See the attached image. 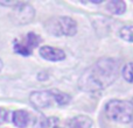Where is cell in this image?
<instances>
[{"instance_id": "obj_1", "label": "cell", "mask_w": 133, "mask_h": 128, "mask_svg": "<svg viewBox=\"0 0 133 128\" xmlns=\"http://www.w3.org/2000/svg\"><path fill=\"white\" fill-rule=\"evenodd\" d=\"M118 77V64L113 58L104 57L83 72L78 86L83 91L96 92L108 87Z\"/></svg>"}, {"instance_id": "obj_2", "label": "cell", "mask_w": 133, "mask_h": 128, "mask_svg": "<svg viewBox=\"0 0 133 128\" xmlns=\"http://www.w3.org/2000/svg\"><path fill=\"white\" fill-rule=\"evenodd\" d=\"M29 100L36 108H46L53 105H68L71 100V97L58 90H50V91L33 92L29 97Z\"/></svg>"}, {"instance_id": "obj_3", "label": "cell", "mask_w": 133, "mask_h": 128, "mask_svg": "<svg viewBox=\"0 0 133 128\" xmlns=\"http://www.w3.org/2000/svg\"><path fill=\"white\" fill-rule=\"evenodd\" d=\"M105 112L109 119L120 124H130L133 121V103L127 100L113 99L105 106Z\"/></svg>"}, {"instance_id": "obj_4", "label": "cell", "mask_w": 133, "mask_h": 128, "mask_svg": "<svg viewBox=\"0 0 133 128\" xmlns=\"http://www.w3.org/2000/svg\"><path fill=\"white\" fill-rule=\"evenodd\" d=\"M47 29L50 34L61 36H74L77 32V23L69 16H61L57 19H51L47 22Z\"/></svg>"}, {"instance_id": "obj_5", "label": "cell", "mask_w": 133, "mask_h": 128, "mask_svg": "<svg viewBox=\"0 0 133 128\" xmlns=\"http://www.w3.org/2000/svg\"><path fill=\"white\" fill-rule=\"evenodd\" d=\"M41 42L39 35L35 33H28L23 41H19L14 43V51L21 56H29L33 49L36 48Z\"/></svg>"}, {"instance_id": "obj_6", "label": "cell", "mask_w": 133, "mask_h": 128, "mask_svg": "<svg viewBox=\"0 0 133 128\" xmlns=\"http://www.w3.org/2000/svg\"><path fill=\"white\" fill-rule=\"evenodd\" d=\"M34 9L28 4H18L13 11V18L18 23H28L34 18Z\"/></svg>"}, {"instance_id": "obj_7", "label": "cell", "mask_w": 133, "mask_h": 128, "mask_svg": "<svg viewBox=\"0 0 133 128\" xmlns=\"http://www.w3.org/2000/svg\"><path fill=\"white\" fill-rule=\"evenodd\" d=\"M40 55L44 60L51 61V62H58V61H63L65 58L64 51L58 48H53L50 46L41 47L40 48Z\"/></svg>"}, {"instance_id": "obj_8", "label": "cell", "mask_w": 133, "mask_h": 128, "mask_svg": "<svg viewBox=\"0 0 133 128\" xmlns=\"http://www.w3.org/2000/svg\"><path fill=\"white\" fill-rule=\"evenodd\" d=\"M30 115L25 111H15L12 114V121L19 128H25L27 127V125L29 124Z\"/></svg>"}, {"instance_id": "obj_9", "label": "cell", "mask_w": 133, "mask_h": 128, "mask_svg": "<svg viewBox=\"0 0 133 128\" xmlns=\"http://www.w3.org/2000/svg\"><path fill=\"white\" fill-rule=\"evenodd\" d=\"M92 120L85 115H77L69 121V128H91Z\"/></svg>"}, {"instance_id": "obj_10", "label": "cell", "mask_w": 133, "mask_h": 128, "mask_svg": "<svg viewBox=\"0 0 133 128\" xmlns=\"http://www.w3.org/2000/svg\"><path fill=\"white\" fill-rule=\"evenodd\" d=\"M106 9L110 12L111 14L115 15H122L126 11V4L122 0H112L106 4Z\"/></svg>"}, {"instance_id": "obj_11", "label": "cell", "mask_w": 133, "mask_h": 128, "mask_svg": "<svg viewBox=\"0 0 133 128\" xmlns=\"http://www.w3.org/2000/svg\"><path fill=\"white\" fill-rule=\"evenodd\" d=\"M119 35L123 40H125V41L133 42V25L123 27L119 32Z\"/></svg>"}, {"instance_id": "obj_12", "label": "cell", "mask_w": 133, "mask_h": 128, "mask_svg": "<svg viewBox=\"0 0 133 128\" xmlns=\"http://www.w3.org/2000/svg\"><path fill=\"white\" fill-rule=\"evenodd\" d=\"M123 77L126 82L133 84V62L127 63L123 68Z\"/></svg>"}, {"instance_id": "obj_13", "label": "cell", "mask_w": 133, "mask_h": 128, "mask_svg": "<svg viewBox=\"0 0 133 128\" xmlns=\"http://www.w3.org/2000/svg\"><path fill=\"white\" fill-rule=\"evenodd\" d=\"M47 127H48V119L46 117H43L42 114H39L34 121L33 128H47Z\"/></svg>"}, {"instance_id": "obj_14", "label": "cell", "mask_w": 133, "mask_h": 128, "mask_svg": "<svg viewBox=\"0 0 133 128\" xmlns=\"http://www.w3.org/2000/svg\"><path fill=\"white\" fill-rule=\"evenodd\" d=\"M8 118H9L8 112H7L6 110H4V108L0 107V125L4 124V122H6L7 120H8Z\"/></svg>"}, {"instance_id": "obj_15", "label": "cell", "mask_w": 133, "mask_h": 128, "mask_svg": "<svg viewBox=\"0 0 133 128\" xmlns=\"http://www.w3.org/2000/svg\"><path fill=\"white\" fill-rule=\"evenodd\" d=\"M1 69H2V62H1V60H0V71H1Z\"/></svg>"}, {"instance_id": "obj_16", "label": "cell", "mask_w": 133, "mask_h": 128, "mask_svg": "<svg viewBox=\"0 0 133 128\" xmlns=\"http://www.w3.org/2000/svg\"><path fill=\"white\" fill-rule=\"evenodd\" d=\"M55 128H60V127H55Z\"/></svg>"}]
</instances>
